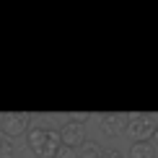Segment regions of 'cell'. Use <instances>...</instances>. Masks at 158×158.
Returning <instances> with one entry per match:
<instances>
[{
    "label": "cell",
    "instance_id": "obj_1",
    "mask_svg": "<svg viewBox=\"0 0 158 158\" xmlns=\"http://www.w3.org/2000/svg\"><path fill=\"white\" fill-rule=\"evenodd\" d=\"M26 145L36 158H55L62 150V137L60 130H55L49 122H39L36 127L29 130L26 135Z\"/></svg>",
    "mask_w": 158,
    "mask_h": 158
},
{
    "label": "cell",
    "instance_id": "obj_2",
    "mask_svg": "<svg viewBox=\"0 0 158 158\" xmlns=\"http://www.w3.org/2000/svg\"><path fill=\"white\" fill-rule=\"evenodd\" d=\"M127 117H130V122H127V135L132 137V143L153 137V132H156L158 124L153 122V117H150V114H127Z\"/></svg>",
    "mask_w": 158,
    "mask_h": 158
},
{
    "label": "cell",
    "instance_id": "obj_3",
    "mask_svg": "<svg viewBox=\"0 0 158 158\" xmlns=\"http://www.w3.org/2000/svg\"><path fill=\"white\" fill-rule=\"evenodd\" d=\"M60 137H62V145H65V148H73V150H78V148H81L83 143H85V122H81V119H73V117H70V119L62 124Z\"/></svg>",
    "mask_w": 158,
    "mask_h": 158
},
{
    "label": "cell",
    "instance_id": "obj_4",
    "mask_svg": "<svg viewBox=\"0 0 158 158\" xmlns=\"http://www.w3.org/2000/svg\"><path fill=\"white\" fill-rule=\"evenodd\" d=\"M98 132L104 137H119L127 132V122L130 117L127 114H98Z\"/></svg>",
    "mask_w": 158,
    "mask_h": 158
},
{
    "label": "cell",
    "instance_id": "obj_5",
    "mask_svg": "<svg viewBox=\"0 0 158 158\" xmlns=\"http://www.w3.org/2000/svg\"><path fill=\"white\" fill-rule=\"evenodd\" d=\"M29 124H31L29 111H8V114H3V132H8L10 137L29 135Z\"/></svg>",
    "mask_w": 158,
    "mask_h": 158
},
{
    "label": "cell",
    "instance_id": "obj_6",
    "mask_svg": "<svg viewBox=\"0 0 158 158\" xmlns=\"http://www.w3.org/2000/svg\"><path fill=\"white\" fill-rule=\"evenodd\" d=\"M156 145H153V140H137V143H132L130 145V150H127V156L130 158H156Z\"/></svg>",
    "mask_w": 158,
    "mask_h": 158
},
{
    "label": "cell",
    "instance_id": "obj_7",
    "mask_svg": "<svg viewBox=\"0 0 158 158\" xmlns=\"http://www.w3.org/2000/svg\"><path fill=\"white\" fill-rule=\"evenodd\" d=\"M78 158H104V148L98 145L96 140H85L81 148H78Z\"/></svg>",
    "mask_w": 158,
    "mask_h": 158
},
{
    "label": "cell",
    "instance_id": "obj_8",
    "mask_svg": "<svg viewBox=\"0 0 158 158\" xmlns=\"http://www.w3.org/2000/svg\"><path fill=\"white\" fill-rule=\"evenodd\" d=\"M13 156H16V143L8 132L0 130V158H13Z\"/></svg>",
    "mask_w": 158,
    "mask_h": 158
},
{
    "label": "cell",
    "instance_id": "obj_9",
    "mask_svg": "<svg viewBox=\"0 0 158 158\" xmlns=\"http://www.w3.org/2000/svg\"><path fill=\"white\" fill-rule=\"evenodd\" d=\"M55 158H78V153H75L73 148H65V145H62V150H60Z\"/></svg>",
    "mask_w": 158,
    "mask_h": 158
},
{
    "label": "cell",
    "instance_id": "obj_10",
    "mask_svg": "<svg viewBox=\"0 0 158 158\" xmlns=\"http://www.w3.org/2000/svg\"><path fill=\"white\" fill-rule=\"evenodd\" d=\"M104 158H124V153L117 150V148H106V150H104Z\"/></svg>",
    "mask_w": 158,
    "mask_h": 158
},
{
    "label": "cell",
    "instance_id": "obj_11",
    "mask_svg": "<svg viewBox=\"0 0 158 158\" xmlns=\"http://www.w3.org/2000/svg\"><path fill=\"white\" fill-rule=\"evenodd\" d=\"M153 145L158 148V127H156V132H153Z\"/></svg>",
    "mask_w": 158,
    "mask_h": 158
}]
</instances>
